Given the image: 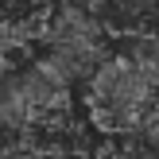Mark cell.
<instances>
[{
  "instance_id": "7a4b0ae2",
  "label": "cell",
  "mask_w": 159,
  "mask_h": 159,
  "mask_svg": "<svg viewBox=\"0 0 159 159\" xmlns=\"http://www.w3.org/2000/svg\"><path fill=\"white\" fill-rule=\"evenodd\" d=\"M27 47H31V35H27V31H20V27H12V23L0 20V70L20 66L23 54H27Z\"/></svg>"
},
{
  "instance_id": "6da1fadb",
  "label": "cell",
  "mask_w": 159,
  "mask_h": 159,
  "mask_svg": "<svg viewBox=\"0 0 159 159\" xmlns=\"http://www.w3.org/2000/svg\"><path fill=\"white\" fill-rule=\"evenodd\" d=\"M85 116L101 136L144 132L159 116V66L128 51L105 54L85 78Z\"/></svg>"
}]
</instances>
